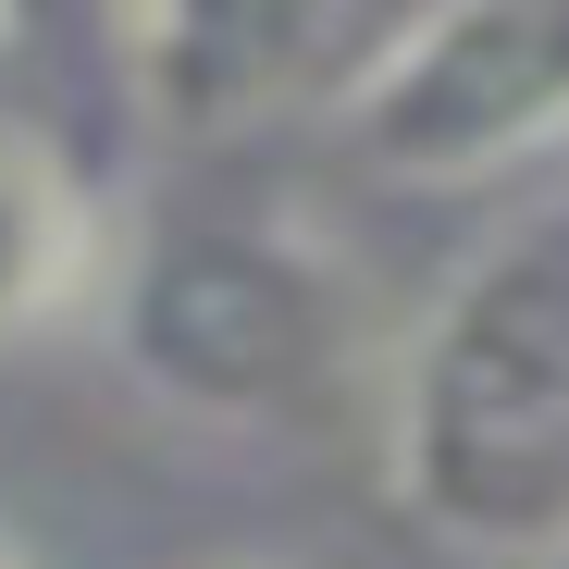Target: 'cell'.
<instances>
[{"label":"cell","mask_w":569,"mask_h":569,"mask_svg":"<svg viewBox=\"0 0 569 569\" xmlns=\"http://www.w3.org/2000/svg\"><path fill=\"white\" fill-rule=\"evenodd\" d=\"M397 508L496 569L569 557V186L421 310L385 397Z\"/></svg>","instance_id":"6da1fadb"},{"label":"cell","mask_w":569,"mask_h":569,"mask_svg":"<svg viewBox=\"0 0 569 569\" xmlns=\"http://www.w3.org/2000/svg\"><path fill=\"white\" fill-rule=\"evenodd\" d=\"M112 347L186 421H310L347 385L359 284L310 223L173 211L112 272Z\"/></svg>","instance_id":"7a4b0ae2"},{"label":"cell","mask_w":569,"mask_h":569,"mask_svg":"<svg viewBox=\"0 0 569 569\" xmlns=\"http://www.w3.org/2000/svg\"><path fill=\"white\" fill-rule=\"evenodd\" d=\"M397 186H483L569 137V0H458L409 13L385 74L347 100Z\"/></svg>","instance_id":"3957f363"},{"label":"cell","mask_w":569,"mask_h":569,"mask_svg":"<svg viewBox=\"0 0 569 569\" xmlns=\"http://www.w3.org/2000/svg\"><path fill=\"white\" fill-rule=\"evenodd\" d=\"M409 13H359V0H173L124 13L112 62L161 137H248L284 112H347L385 74Z\"/></svg>","instance_id":"277c9868"},{"label":"cell","mask_w":569,"mask_h":569,"mask_svg":"<svg viewBox=\"0 0 569 569\" xmlns=\"http://www.w3.org/2000/svg\"><path fill=\"white\" fill-rule=\"evenodd\" d=\"M87 298H100V211H87V186L38 137H0V347L50 335Z\"/></svg>","instance_id":"5b68a950"},{"label":"cell","mask_w":569,"mask_h":569,"mask_svg":"<svg viewBox=\"0 0 569 569\" xmlns=\"http://www.w3.org/2000/svg\"><path fill=\"white\" fill-rule=\"evenodd\" d=\"M0 38H13V26H0Z\"/></svg>","instance_id":"8992f818"},{"label":"cell","mask_w":569,"mask_h":569,"mask_svg":"<svg viewBox=\"0 0 569 569\" xmlns=\"http://www.w3.org/2000/svg\"><path fill=\"white\" fill-rule=\"evenodd\" d=\"M0 569H13V557H0Z\"/></svg>","instance_id":"52a82bcc"},{"label":"cell","mask_w":569,"mask_h":569,"mask_svg":"<svg viewBox=\"0 0 569 569\" xmlns=\"http://www.w3.org/2000/svg\"><path fill=\"white\" fill-rule=\"evenodd\" d=\"M557 569H569V557H557Z\"/></svg>","instance_id":"ba28073f"}]
</instances>
